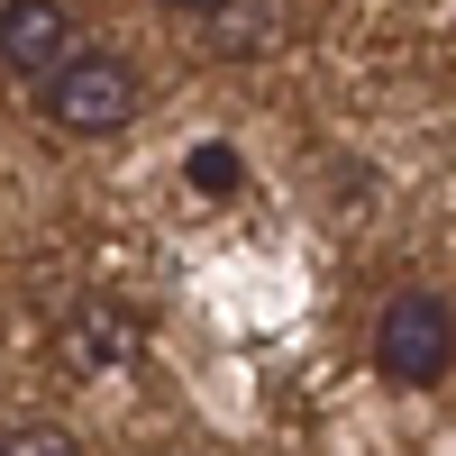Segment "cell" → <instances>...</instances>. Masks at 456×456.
<instances>
[{"label":"cell","mask_w":456,"mask_h":456,"mask_svg":"<svg viewBox=\"0 0 456 456\" xmlns=\"http://www.w3.org/2000/svg\"><path fill=\"white\" fill-rule=\"evenodd\" d=\"M137 110H146V73H137L128 55H110V46L73 55L55 83H46V119H55L64 137H119Z\"/></svg>","instance_id":"6da1fadb"},{"label":"cell","mask_w":456,"mask_h":456,"mask_svg":"<svg viewBox=\"0 0 456 456\" xmlns=\"http://www.w3.org/2000/svg\"><path fill=\"white\" fill-rule=\"evenodd\" d=\"M374 365H384V384H438L456 365V311L438 292H393L384 320H374Z\"/></svg>","instance_id":"7a4b0ae2"},{"label":"cell","mask_w":456,"mask_h":456,"mask_svg":"<svg viewBox=\"0 0 456 456\" xmlns=\"http://www.w3.org/2000/svg\"><path fill=\"white\" fill-rule=\"evenodd\" d=\"M83 55L73 46V10L64 0H0V64L19 83H55V73Z\"/></svg>","instance_id":"3957f363"},{"label":"cell","mask_w":456,"mask_h":456,"mask_svg":"<svg viewBox=\"0 0 456 456\" xmlns=\"http://www.w3.org/2000/svg\"><path fill=\"white\" fill-rule=\"evenodd\" d=\"M137 311L128 301H73L64 311V329H55V365L64 374H119L128 356H137Z\"/></svg>","instance_id":"277c9868"},{"label":"cell","mask_w":456,"mask_h":456,"mask_svg":"<svg viewBox=\"0 0 456 456\" xmlns=\"http://www.w3.org/2000/svg\"><path fill=\"white\" fill-rule=\"evenodd\" d=\"M210 46L219 55H274L292 37V0H210Z\"/></svg>","instance_id":"5b68a950"},{"label":"cell","mask_w":456,"mask_h":456,"mask_svg":"<svg viewBox=\"0 0 456 456\" xmlns=\"http://www.w3.org/2000/svg\"><path fill=\"white\" fill-rule=\"evenodd\" d=\"M183 174H192V192H210V201H228V192L247 183L238 146H219V137H201V146H192V165H183Z\"/></svg>","instance_id":"8992f818"},{"label":"cell","mask_w":456,"mask_h":456,"mask_svg":"<svg viewBox=\"0 0 456 456\" xmlns=\"http://www.w3.org/2000/svg\"><path fill=\"white\" fill-rule=\"evenodd\" d=\"M0 456H83V438L55 429V420H37V429H10V438H0Z\"/></svg>","instance_id":"52a82bcc"},{"label":"cell","mask_w":456,"mask_h":456,"mask_svg":"<svg viewBox=\"0 0 456 456\" xmlns=\"http://www.w3.org/2000/svg\"><path fill=\"white\" fill-rule=\"evenodd\" d=\"M165 10H210V0H165Z\"/></svg>","instance_id":"ba28073f"}]
</instances>
